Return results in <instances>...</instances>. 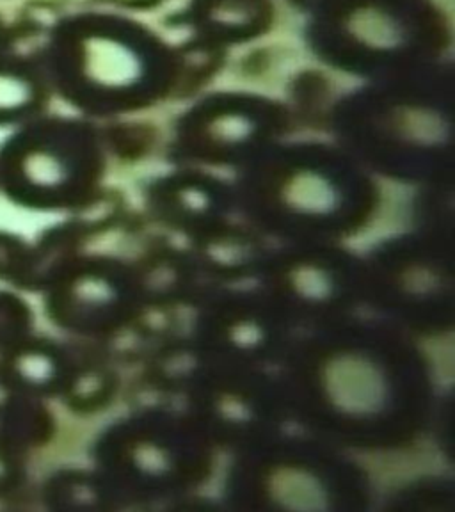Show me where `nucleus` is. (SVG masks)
Returning a JSON list of instances; mask_svg holds the SVG:
<instances>
[{"instance_id": "obj_3", "label": "nucleus", "mask_w": 455, "mask_h": 512, "mask_svg": "<svg viewBox=\"0 0 455 512\" xmlns=\"http://www.w3.org/2000/svg\"><path fill=\"white\" fill-rule=\"evenodd\" d=\"M29 80L15 72H0V112H15L31 102Z\"/></svg>"}, {"instance_id": "obj_5", "label": "nucleus", "mask_w": 455, "mask_h": 512, "mask_svg": "<svg viewBox=\"0 0 455 512\" xmlns=\"http://www.w3.org/2000/svg\"><path fill=\"white\" fill-rule=\"evenodd\" d=\"M130 2H141V0H130Z\"/></svg>"}, {"instance_id": "obj_4", "label": "nucleus", "mask_w": 455, "mask_h": 512, "mask_svg": "<svg viewBox=\"0 0 455 512\" xmlns=\"http://www.w3.org/2000/svg\"><path fill=\"white\" fill-rule=\"evenodd\" d=\"M18 370L29 381H43L48 377V361L38 354H25L24 358L18 361Z\"/></svg>"}, {"instance_id": "obj_1", "label": "nucleus", "mask_w": 455, "mask_h": 512, "mask_svg": "<svg viewBox=\"0 0 455 512\" xmlns=\"http://www.w3.org/2000/svg\"><path fill=\"white\" fill-rule=\"evenodd\" d=\"M89 77L105 86L130 84L139 75V59L130 48L111 40L89 41L84 56Z\"/></svg>"}, {"instance_id": "obj_6", "label": "nucleus", "mask_w": 455, "mask_h": 512, "mask_svg": "<svg viewBox=\"0 0 455 512\" xmlns=\"http://www.w3.org/2000/svg\"><path fill=\"white\" fill-rule=\"evenodd\" d=\"M0 473H2V466H0Z\"/></svg>"}, {"instance_id": "obj_2", "label": "nucleus", "mask_w": 455, "mask_h": 512, "mask_svg": "<svg viewBox=\"0 0 455 512\" xmlns=\"http://www.w3.org/2000/svg\"><path fill=\"white\" fill-rule=\"evenodd\" d=\"M24 175L32 185L56 187L66 175L63 160L47 150H36L24 159Z\"/></svg>"}]
</instances>
